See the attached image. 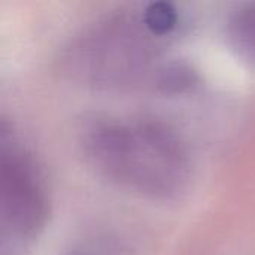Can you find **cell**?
I'll use <instances>...</instances> for the list:
<instances>
[{
    "label": "cell",
    "mask_w": 255,
    "mask_h": 255,
    "mask_svg": "<svg viewBox=\"0 0 255 255\" xmlns=\"http://www.w3.org/2000/svg\"><path fill=\"white\" fill-rule=\"evenodd\" d=\"M79 142L87 163L114 184L152 199H175L188 188L190 155L163 123L97 118L84 126Z\"/></svg>",
    "instance_id": "cell-1"
},
{
    "label": "cell",
    "mask_w": 255,
    "mask_h": 255,
    "mask_svg": "<svg viewBox=\"0 0 255 255\" xmlns=\"http://www.w3.org/2000/svg\"><path fill=\"white\" fill-rule=\"evenodd\" d=\"M43 175L6 120L0 126V255H27L49 217Z\"/></svg>",
    "instance_id": "cell-2"
},
{
    "label": "cell",
    "mask_w": 255,
    "mask_h": 255,
    "mask_svg": "<svg viewBox=\"0 0 255 255\" xmlns=\"http://www.w3.org/2000/svg\"><path fill=\"white\" fill-rule=\"evenodd\" d=\"M154 36L142 18H112L81 36L66 57L67 70L78 79L118 87L145 73L154 55Z\"/></svg>",
    "instance_id": "cell-3"
},
{
    "label": "cell",
    "mask_w": 255,
    "mask_h": 255,
    "mask_svg": "<svg viewBox=\"0 0 255 255\" xmlns=\"http://www.w3.org/2000/svg\"><path fill=\"white\" fill-rule=\"evenodd\" d=\"M227 39L236 57L255 69V1L239 6L230 15Z\"/></svg>",
    "instance_id": "cell-4"
},
{
    "label": "cell",
    "mask_w": 255,
    "mask_h": 255,
    "mask_svg": "<svg viewBox=\"0 0 255 255\" xmlns=\"http://www.w3.org/2000/svg\"><path fill=\"white\" fill-rule=\"evenodd\" d=\"M61 255H134V251L118 236L97 233L73 242Z\"/></svg>",
    "instance_id": "cell-5"
},
{
    "label": "cell",
    "mask_w": 255,
    "mask_h": 255,
    "mask_svg": "<svg viewBox=\"0 0 255 255\" xmlns=\"http://www.w3.org/2000/svg\"><path fill=\"white\" fill-rule=\"evenodd\" d=\"M197 81L196 72L184 63H172L163 66L158 73L155 84L164 93H182L190 90Z\"/></svg>",
    "instance_id": "cell-6"
},
{
    "label": "cell",
    "mask_w": 255,
    "mask_h": 255,
    "mask_svg": "<svg viewBox=\"0 0 255 255\" xmlns=\"http://www.w3.org/2000/svg\"><path fill=\"white\" fill-rule=\"evenodd\" d=\"M142 21L154 36H164L172 31L178 22V13L173 4L167 1H154L143 10Z\"/></svg>",
    "instance_id": "cell-7"
}]
</instances>
